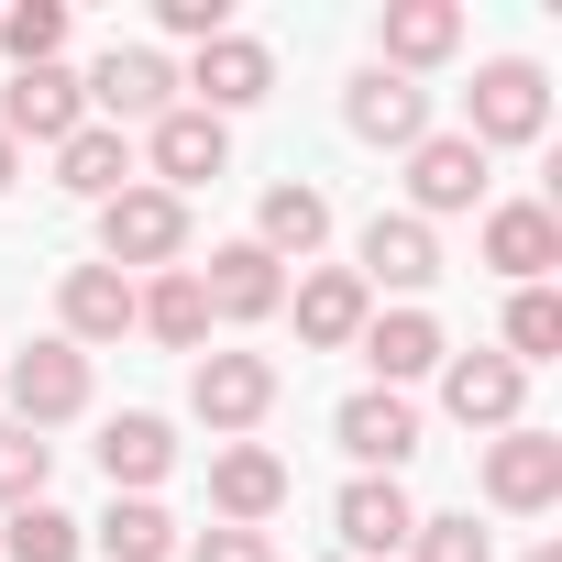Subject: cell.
I'll use <instances>...</instances> for the list:
<instances>
[{
  "label": "cell",
  "instance_id": "24",
  "mask_svg": "<svg viewBox=\"0 0 562 562\" xmlns=\"http://www.w3.org/2000/svg\"><path fill=\"white\" fill-rule=\"evenodd\" d=\"M166 463H177V430H166L155 408H122V419L100 430V474H111V496H122V485L144 496V485H155Z\"/></svg>",
  "mask_w": 562,
  "mask_h": 562
},
{
  "label": "cell",
  "instance_id": "18",
  "mask_svg": "<svg viewBox=\"0 0 562 562\" xmlns=\"http://www.w3.org/2000/svg\"><path fill=\"white\" fill-rule=\"evenodd\" d=\"M518 397H529V375H518L507 353H463V364L441 375V408H452L463 430H518Z\"/></svg>",
  "mask_w": 562,
  "mask_h": 562
},
{
  "label": "cell",
  "instance_id": "11",
  "mask_svg": "<svg viewBox=\"0 0 562 562\" xmlns=\"http://www.w3.org/2000/svg\"><path fill=\"white\" fill-rule=\"evenodd\" d=\"M331 430H342V452H353L364 474H397V463L419 452V408H408V397H386V386L342 397V419H331Z\"/></svg>",
  "mask_w": 562,
  "mask_h": 562
},
{
  "label": "cell",
  "instance_id": "21",
  "mask_svg": "<svg viewBox=\"0 0 562 562\" xmlns=\"http://www.w3.org/2000/svg\"><path fill=\"white\" fill-rule=\"evenodd\" d=\"M353 353H364V364H375V386L397 397L408 375H430V364H441V321H430V310H386V321H364V342H353Z\"/></svg>",
  "mask_w": 562,
  "mask_h": 562
},
{
  "label": "cell",
  "instance_id": "3",
  "mask_svg": "<svg viewBox=\"0 0 562 562\" xmlns=\"http://www.w3.org/2000/svg\"><path fill=\"white\" fill-rule=\"evenodd\" d=\"M188 276H199L210 321H276V310H288V265H276L265 243H221V254L188 265Z\"/></svg>",
  "mask_w": 562,
  "mask_h": 562
},
{
  "label": "cell",
  "instance_id": "17",
  "mask_svg": "<svg viewBox=\"0 0 562 562\" xmlns=\"http://www.w3.org/2000/svg\"><path fill=\"white\" fill-rule=\"evenodd\" d=\"M408 199H419V210H474V199H485V155H474L463 133H419V144H408ZM419 210H408V221H419Z\"/></svg>",
  "mask_w": 562,
  "mask_h": 562
},
{
  "label": "cell",
  "instance_id": "10",
  "mask_svg": "<svg viewBox=\"0 0 562 562\" xmlns=\"http://www.w3.org/2000/svg\"><path fill=\"white\" fill-rule=\"evenodd\" d=\"M144 155H155V188H166V199H188V188H210V177L232 166V133H221L210 111H166Z\"/></svg>",
  "mask_w": 562,
  "mask_h": 562
},
{
  "label": "cell",
  "instance_id": "1",
  "mask_svg": "<svg viewBox=\"0 0 562 562\" xmlns=\"http://www.w3.org/2000/svg\"><path fill=\"white\" fill-rule=\"evenodd\" d=\"M540 122H551V78L529 67V56H496L485 78H474V122H463V144L485 155V144H540Z\"/></svg>",
  "mask_w": 562,
  "mask_h": 562
},
{
  "label": "cell",
  "instance_id": "32",
  "mask_svg": "<svg viewBox=\"0 0 562 562\" xmlns=\"http://www.w3.org/2000/svg\"><path fill=\"white\" fill-rule=\"evenodd\" d=\"M408 551H419V562H496L474 518H419V529H408Z\"/></svg>",
  "mask_w": 562,
  "mask_h": 562
},
{
  "label": "cell",
  "instance_id": "2",
  "mask_svg": "<svg viewBox=\"0 0 562 562\" xmlns=\"http://www.w3.org/2000/svg\"><path fill=\"white\" fill-rule=\"evenodd\" d=\"M100 254L133 276V265H177L188 254V199H166V188H122V199H100Z\"/></svg>",
  "mask_w": 562,
  "mask_h": 562
},
{
  "label": "cell",
  "instance_id": "20",
  "mask_svg": "<svg viewBox=\"0 0 562 562\" xmlns=\"http://www.w3.org/2000/svg\"><path fill=\"white\" fill-rule=\"evenodd\" d=\"M375 45H386V78H408V67H441V56L463 45V12H452V0H386Z\"/></svg>",
  "mask_w": 562,
  "mask_h": 562
},
{
  "label": "cell",
  "instance_id": "25",
  "mask_svg": "<svg viewBox=\"0 0 562 562\" xmlns=\"http://www.w3.org/2000/svg\"><path fill=\"white\" fill-rule=\"evenodd\" d=\"M133 321H144L155 342H177V353L210 342V299H199V276H188V265H166L155 288H133Z\"/></svg>",
  "mask_w": 562,
  "mask_h": 562
},
{
  "label": "cell",
  "instance_id": "34",
  "mask_svg": "<svg viewBox=\"0 0 562 562\" xmlns=\"http://www.w3.org/2000/svg\"><path fill=\"white\" fill-rule=\"evenodd\" d=\"M188 562H276V540H265V529H210Z\"/></svg>",
  "mask_w": 562,
  "mask_h": 562
},
{
  "label": "cell",
  "instance_id": "31",
  "mask_svg": "<svg viewBox=\"0 0 562 562\" xmlns=\"http://www.w3.org/2000/svg\"><path fill=\"white\" fill-rule=\"evenodd\" d=\"M78 518L67 507H12V529H0V551H12V562H78Z\"/></svg>",
  "mask_w": 562,
  "mask_h": 562
},
{
  "label": "cell",
  "instance_id": "15",
  "mask_svg": "<svg viewBox=\"0 0 562 562\" xmlns=\"http://www.w3.org/2000/svg\"><path fill=\"white\" fill-rule=\"evenodd\" d=\"M485 265H496V276H518V288H540V276L562 265V221H551L540 199H507V210H485Z\"/></svg>",
  "mask_w": 562,
  "mask_h": 562
},
{
  "label": "cell",
  "instance_id": "4",
  "mask_svg": "<svg viewBox=\"0 0 562 562\" xmlns=\"http://www.w3.org/2000/svg\"><path fill=\"white\" fill-rule=\"evenodd\" d=\"M78 89H89V111H111V133H122V122H166V111H177V67H166L155 45H111Z\"/></svg>",
  "mask_w": 562,
  "mask_h": 562
},
{
  "label": "cell",
  "instance_id": "7",
  "mask_svg": "<svg viewBox=\"0 0 562 562\" xmlns=\"http://www.w3.org/2000/svg\"><path fill=\"white\" fill-rule=\"evenodd\" d=\"M188 408H199L210 430H254V419L276 408V364H265V353H199Z\"/></svg>",
  "mask_w": 562,
  "mask_h": 562
},
{
  "label": "cell",
  "instance_id": "5",
  "mask_svg": "<svg viewBox=\"0 0 562 562\" xmlns=\"http://www.w3.org/2000/svg\"><path fill=\"white\" fill-rule=\"evenodd\" d=\"M89 122V89L67 67H12V89H0V144H67Z\"/></svg>",
  "mask_w": 562,
  "mask_h": 562
},
{
  "label": "cell",
  "instance_id": "26",
  "mask_svg": "<svg viewBox=\"0 0 562 562\" xmlns=\"http://www.w3.org/2000/svg\"><path fill=\"white\" fill-rule=\"evenodd\" d=\"M254 221H265L254 243H265L276 265H288V254L310 265V254H321V232H331V199H321V188H265V210H254Z\"/></svg>",
  "mask_w": 562,
  "mask_h": 562
},
{
  "label": "cell",
  "instance_id": "27",
  "mask_svg": "<svg viewBox=\"0 0 562 562\" xmlns=\"http://www.w3.org/2000/svg\"><path fill=\"white\" fill-rule=\"evenodd\" d=\"M89 540H100L111 562H166V551H177V518H166L155 496H111V518H89Z\"/></svg>",
  "mask_w": 562,
  "mask_h": 562
},
{
  "label": "cell",
  "instance_id": "9",
  "mask_svg": "<svg viewBox=\"0 0 562 562\" xmlns=\"http://www.w3.org/2000/svg\"><path fill=\"white\" fill-rule=\"evenodd\" d=\"M188 89H199L188 111H210V122H221V111H254V100L276 89V56H265L254 34H221V45H199V67H188Z\"/></svg>",
  "mask_w": 562,
  "mask_h": 562
},
{
  "label": "cell",
  "instance_id": "16",
  "mask_svg": "<svg viewBox=\"0 0 562 562\" xmlns=\"http://www.w3.org/2000/svg\"><path fill=\"white\" fill-rule=\"evenodd\" d=\"M342 122H353L364 144H397V155H408V144L430 133V89H419V78H386V67H364V78H353V100H342Z\"/></svg>",
  "mask_w": 562,
  "mask_h": 562
},
{
  "label": "cell",
  "instance_id": "23",
  "mask_svg": "<svg viewBox=\"0 0 562 562\" xmlns=\"http://www.w3.org/2000/svg\"><path fill=\"white\" fill-rule=\"evenodd\" d=\"M56 188H67V199H122V188H133V144H122L111 122H78V133L56 144Z\"/></svg>",
  "mask_w": 562,
  "mask_h": 562
},
{
  "label": "cell",
  "instance_id": "13",
  "mask_svg": "<svg viewBox=\"0 0 562 562\" xmlns=\"http://www.w3.org/2000/svg\"><path fill=\"white\" fill-rule=\"evenodd\" d=\"M56 310H67L56 342H78V353H89V342H122V331H133V276H122V265H67Z\"/></svg>",
  "mask_w": 562,
  "mask_h": 562
},
{
  "label": "cell",
  "instance_id": "35",
  "mask_svg": "<svg viewBox=\"0 0 562 562\" xmlns=\"http://www.w3.org/2000/svg\"><path fill=\"white\" fill-rule=\"evenodd\" d=\"M529 562H562V540H540V551H529Z\"/></svg>",
  "mask_w": 562,
  "mask_h": 562
},
{
  "label": "cell",
  "instance_id": "22",
  "mask_svg": "<svg viewBox=\"0 0 562 562\" xmlns=\"http://www.w3.org/2000/svg\"><path fill=\"white\" fill-rule=\"evenodd\" d=\"M331 529H342V551H397L408 529H419V507L397 496V474H364V485H342V507H331Z\"/></svg>",
  "mask_w": 562,
  "mask_h": 562
},
{
  "label": "cell",
  "instance_id": "28",
  "mask_svg": "<svg viewBox=\"0 0 562 562\" xmlns=\"http://www.w3.org/2000/svg\"><path fill=\"white\" fill-rule=\"evenodd\" d=\"M45 474H56V441L0 419V507H45Z\"/></svg>",
  "mask_w": 562,
  "mask_h": 562
},
{
  "label": "cell",
  "instance_id": "30",
  "mask_svg": "<svg viewBox=\"0 0 562 562\" xmlns=\"http://www.w3.org/2000/svg\"><path fill=\"white\" fill-rule=\"evenodd\" d=\"M0 45H12V67H56L67 56V0H12V12H0Z\"/></svg>",
  "mask_w": 562,
  "mask_h": 562
},
{
  "label": "cell",
  "instance_id": "19",
  "mask_svg": "<svg viewBox=\"0 0 562 562\" xmlns=\"http://www.w3.org/2000/svg\"><path fill=\"white\" fill-rule=\"evenodd\" d=\"M364 321H375V299H364V276H353V265H321L310 288H299V342L353 353V342H364Z\"/></svg>",
  "mask_w": 562,
  "mask_h": 562
},
{
  "label": "cell",
  "instance_id": "14",
  "mask_svg": "<svg viewBox=\"0 0 562 562\" xmlns=\"http://www.w3.org/2000/svg\"><path fill=\"white\" fill-rule=\"evenodd\" d=\"M210 507H221L232 529H265L276 507H288V463H276L265 441H232V452L210 463Z\"/></svg>",
  "mask_w": 562,
  "mask_h": 562
},
{
  "label": "cell",
  "instance_id": "8",
  "mask_svg": "<svg viewBox=\"0 0 562 562\" xmlns=\"http://www.w3.org/2000/svg\"><path fill=\"white\" fill-rule=\"evenodd\" d=\"M485 496L518 507V518L551 507V496H562V441H551V430H496V441H485Z\"/></svg>",
  "mask_w": 562,
  "mask_h": 562
},
{
  "label": "cell",
  "instance_id": "6",
  "mask_svg": "<svg viewBox=\"0 0 562 562\" xmlns=\"http://www.w3.org/2000/svg\"><path fill=\"white\" fill-rule=\"evenodd\" d=\"M78 408H89V353H78V342L12 353V419H23V430H56V419H78Z\"/></svg>",
  "mask_w": 562,
  "mask_h": 562
},
{
  "label": "cell",
  "instance_id": "12",
  "mask_svg": "<svg viewBox=\"0 0 562 562\" xmlns=\"http://www.w3.org/2000/svg\"><path fill=\"white\" fill-rule=\"evenodd\" d=\"M364 299L375 288H430V276H441V243H430V221H408V210H375L364 221Z\"/></svg>",
  "mask_w": 562,
  "mask_h": 562
},
{
  "label": "cell",
  "instance_id": "36",
  "mask_svg": "<svg viewBox=\"0 0 562 562\" xmlns=\"http://www.w3.org/2000/svg\"><path fill=\"white\" fill-rule=\"evenodd\" d=\"M0 188H12V144H0Z\"/></svg>",
  "mask_w": 562,
  "mask_h": 562
},
{
  "label": "cell",
  "instance_id": "33",
  "mask_svg": "<svg viewBox=\"0 0 562 562\" xmlns=\"http://www.w3.org/2000/svg\"><path fill=\"white\" fill-rule=\"evenodd\" d=\"M155 23L188 34V45H221V34H232V0H155Z\"/></svg>",
  "mask_w": 562,
  "mask_h": 562
},
{
  "label": "cell",
  "instance_id": "29",
  "mask_svg": "<svg viewBox=\"0 0 562 562\" xmlns=\"http://www.w3.org/2000/svg\"><path fill=\"white\" fill-rule=\"evenodd\" d=\"M551 353H562V299H551V288H518V299H507V364L529 375V364H551Z\"/></svg>",
  "mask_w": 562,
  "mask_h": 562
}]
</instances>
